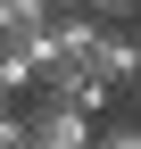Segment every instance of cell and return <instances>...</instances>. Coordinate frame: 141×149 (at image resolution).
<instances>
[{
    "instance_id": "1",
    "label": "cell",
    "mask_w": 141,
    "mask_h": 149,
    "mask_svg": "<svg viewBox=\"0 0 141 149\" xmlns=\"http://www.w3.org/2000/svg\"><path fill=\"white\" fill-rule=\"evenodd\" d=\"M50 58H58V33L33 25V33H0V100L8 91H33L50 74Z\"/></svg>"
},
{
    "instance_id": "2",
    "label": "cell",
    "mask_w": 141,
    "mask_h": 149,
    "mask_svg": "<svg viewBox=\"0 0 141 149\" xmlns=\"http://www.w3.org/2000/svg\"><path fill=\"white\" fill-rule=\"evenodd\" d=\"M33 141L42 149H100V124H91V108H75V100H50L42 91V108H33Z\"/></svg>"
},
{
    "instance_id": "3",
    "label": "cell",
    "mask_w": 141,
    "mask_h": 149,
    "mask_svg": "<svg viewBox=\"0 0 141 149\" xmlns=\"http://www.w3.org/2000/svg\"><path fill=\"white\" fill-rule=\"evenodd\" d=\"M91 66L108 74V83H133V74H141V33L108 25V33H100V50H91Z\"/></svg>"
},
{
    "instance_id": "4",
    "label": "cell",
    "mask_w": 141,
    "mask_h": 149,
    "mask_svg": "<svg viewBox=\"0 0 141 149\" xmlns=\"http://www.w3.org/2000/svg\"><path fill=\"white\" fill-rule=\"evenodd\" d=\"M66 0H0V33H33V25H50Z\"/></svg>"
},
{
    "instance_id": "5",
    "label": "cell",
    "mask_w": 141,
    "mask_h": 149,
    "mask_svg": "<svg viewBox=\"0 0 141 149\" xmlns=\"http://www.w3.org/2000/svg\"><path fill=\"white\" fill-rule=\"evenodd\" d=\"M75 8H91L100 25H125V17H141V0H75Z\"/></svg>"
},
{
    "instance_id": "6",
    "label": "cell",
    "mask_w": 141,
    "mask_h": 149,
    "mask_svg": "<svg viewBox=\"0 0 141 149\" xmlns=\"http://www.w3.org/2000/svg\"><path fill=\"white\" fill-rule=\"evenodd\" d=\"M100 149H141V124H100Z\"/></svg>"
}]
</instances>
